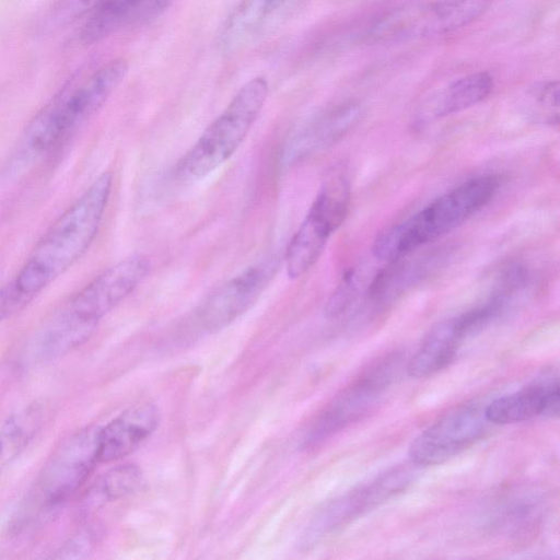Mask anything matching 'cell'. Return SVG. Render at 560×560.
<instances>
[{
  "mask_svg": "<svg viewBox=\"0 0 560 560\" xmlns=\"http://www.w3.org/2000/svg\"><path fill=\"white\" fill-rule=\"evenodd\" d=\"M110 172L98 175L60 214L16 275V285L33 299L74 265L93 243L109 200Z\"/></svg>",
  "mask_w": 560,
  "mask_h": 560,
  "instance_id": "6da1fadb",
  "label": "cell"
},
{
  "mask_svg": "<svg viewBox=\"0 0 560 560\" xmlns=\"http://www.w3.org/2000/svg\"><path fill=\"white\" fill-rule=\"evenodd\" d=\"M499 187L500 177L493 174L466 180L382 232L374 241L373 256L393 262L450 233L491 201Z\"/></svg>",
  "mask_w": 560,
  "mask_h": 560,
  "instance_id": "7a4b0ae2",
  "label": "cell"
},
{
  "mask_svg": "<svg viewBox=\"0 0 560 560\" xmlns=\"http://www.w3.org/2000/svg\"><path fill=\"white\" fill-rule=\"evenodd\" d=\"M126 72L124 60H113L85 81L60 92L25 128L14 151L12 166L25 167L50 151L105 103Z\"/></svg>",
  "mask_w": 560,
  "mask_h": 560,
  "instance_id": "3957f363",
  "label": "cell"
},
{
  "mask_svg": "<svg viewBox=\"0 0 560 560\" xmlns=\"http://www.w3.org/2000/svg\"><path fill=\"white\" fill-rule=\"evenodd\" d=\"M267 95L268 82L264 77L246 82L178 160L174 179L183 185L194 184L224 164L247 136Z\"/></svg>",
  "mask_w": 560,
  "mask_h": 560,
  "instance_id": "277c9868",
  "label": "cell"
},
{
  "mask_svg": "<svg viewBox=\"0 0 560 560\" xmlns=\"http://www.w3.org/2000/svg\"><path fill=\"white\" fill-rule=\"evenodd\" d=\"M400 365L399 352L384 354L368 365L318 415L304 438V447L322 444L373 410L392 386Z\"/></svg>",
  "mask_w": 560,
  "mask_h": 560,
  "instance_id": "5b68a950",
  "label": "cell"
},
{
  "mask_svg": "<svg viewBox=\"0 0 560 560\" xmlns=\"http://www.w3.org/2000/svg\"><path fill=\"white\" fill-rule=\"evenodd\" d=\"M350 203V186L342 174L322 186L284 255L290 279L305 275L318 260L330 235L343 223Z\"/></svg>",
  "mask_w": 560,
  "mask_h": 560,
  "instance_id": "8992f818",
  "label": "cell"
},
{
  "mask_svg": "<svg viewBox=\"0 0 560 560\" xmlns=\"http://www.w3.org/2000/svg\"><path fill=\"white\" fill-rule=\"evenodd\" d=\"M100 428H82L55 448L35 486V499L42 509L54 510L63 504L86 481L100 463Z\"/></svg>",
  "mask_w": 560,
  "mask_h": 560,
  "instance_id": "52a82bcc",
  "label": "cell"
},
{
  "mask_svg": "<svg viewBox=\"0 0 560 560\" xmlns=\"http://www.w3.org/2000/svg\"><path fill=\"white\" fill-rule=\"evenodd\" d=\"M489 5L490 0H441L397 9L375 23L369 37L388 42L447 34L479 19Z\"/></svg>",
  "mask_w": 560,
  "mask_h": 560,
  "instance_id": "ba28073f",
  "label": "cell"
},
{
  "mask_svg": "<svg viewBox=\"0 0 560 560\" xmlns=\"http://www.w3.org/2000/svg\"><path fill=\"white\" fill-rule=\"evenodd\" d=\"M415 479L409 465H397L373 480L331 499L320 506L307 524L302 545L312 546L362 514L406 490Z\"/></svg>",
  "mask_w": 560,
  "mask_h": 560,
  "instance_id": "9c48e42d",
  "label": "cell"
},
{
  "mask_svg": "<svg viewBox=\"0 0 560 560\" xmlns=\"http://www.w3.org/2000/svg\"><path fill=\"white\" fill-rule=\"evenodd\" d=\"M485 407L460 405L422 431L409 446L410 460L420 466L442 464L478 442L488 430Z\"/></svg>",
  "mask_w": 560,
  "mask_h": 560,
  "instance_id": "30bf717a",
  "label": "cell"
},
{
  "mask_svg": "<svg viewBox=\"0 0 560 560\" xmlns=\"http://www.w3.org/2000/svg\"><path fill=\"white\" fill-rule=\"evenodd\" d=\"M278 266L277 257L266 258L217 288L197 311L199 326L207 332H215L232 324L255 304Z\"/></svg>",
  "mask_w": 560,
  "mask_h": 560,
  "instance_id": "8fae6325",
  "label": "cell"
},
{
  "mask_svg": "<svg viewBox=\"0 0 560 560\" xmlns=\"http://www.w3.org/2000/svg\"><path fill=\"white\" fill-rule=\"evenodd\" d=\"M150 266L144 255L128 256L94 278L67 305L85 322L97 327L102 318L147 277Z\"/></svg>",
  "mask_w": 560,
  "mask_h": 560,
  "instance_id": "7c38bea8",
  "label": "cell"
},
{
  "mask_svg": "<svg viewBox=\"0 0 560 560\" xmlns=\"http://www.w3.org/2000/svg\"><path fill=\"white\" fill-rule=\"evenodd\" d=\"M160 410L141 404L125 410L100 428V463L124 458L140 446L158 428Z\"/></svg>",
  "mask_w": 560,
  "mask_h": 560,
  "instance_id": "4fadbf2b",
  "label": "cell"
},
{
  "mask_svg": "<svg viewBox=\"0 0 560 560\" xmlns=\"http://www.w3.org/2000/svg\"><path fill=\"white\" fill-rule=\"evenodd\" d=\"M95 329L65 304L34 332L26 347L27 360L44 363L58 359L85 342Z\"/></svg>",
  "mask_w": 560,
  "mask_h": 560,
  "instance_id": "5bb4252c",
  "label": "cell"
},
{
  "mask_svg": "<svg viewBox=\"0 0 560 560\" xmlns=\"http://www.w3.org/2000/svg\"><path fill=\"white\" fill-rule=\"evenodd\" d=\"M559 413L558 378L537 381L523 389L492 400L485 407L490 423L510 424L538 416L557 417Z\"/></svg>",
  "mask_w": 560,
  "mask_h": 560,
  "instance_id": "9a60e30c",
  "label": "cell"
},
{
  "mask_svg": "<svg viewBox=\"0 0 560 560\" xmlns=\"http://www.w3.org/2000/svg\"><path fill=\"white\" fill-rule=\"evenodd\" d=\"M363 117L359 103L349 101L324 112L296 136L289 159H303L326 149L346 136Z\"/></svg>",
  "mask_w": 560,
  "mask_h": 560,
  "instance_id": "2e32d148",
  "label": "cell"
},
{
  "mask_svg": "<svg viewBox=\"0 0 560 560\" xmlns=\"http://www.w3.org/2000/svg\"><path fill=\"white\" fill-rule=\"evenodd\" d=\"M288 4V0H241L222 26L219 47L228 54L237 51Z\"/></svg>",
  "mask_w": 560,
  "mask_h": 560,
  "instance_id": "e0dca14e",
  "label": "cell"
},
{
  "mask_svg": "<svg viewBox=\"0 0 560 560\" xmlns=\"http://www.w3.org/2000/svg\"><path fill=\"white\" fill-rule=\"evenodd\" d=\"M492 89L493 79L488 72L459 78L423 104L418 121L427 122L465 110L487 98Z\"/></svg>",
  "mask_w": 560,
  "mask_h": 560,
  "instance_id": "ac0fdd59",
  "label": "cell"
},
{
  "mask_svg": "<svg viewBox=\"0 0 560 560\" xmlns=\"http://www.w3.org/2000/svg\"><path fill=\"white\" fill-rule=\"evenodd\" d=\"M463 340L453 317L438 324L409 360L408 374L420 378L431 376L445 369L455 359Z\"/></svg>",
  "mask_w": 560,
  "mask_h": 560,
  "instance_id": "d6986e66",
  "label": "cell"
},
{
  "mask_svg": "<svg viewBox=\"0 0 560 560\" xmlns=\"http://www.w3.org/2000/svg\"><path fill=\"white\" fill-rule=\"evenodd\" d=\"M44 407L31 404L0 425V472L27 447L44 422Z\"/></svg>",
  "mask_w": 560,
  "mask_h": 560,
  "instance_id": "ffe728a7",
  "label": "cell"
},
{
  "mask_svg": "<svg viewBox=\"0 0 560 560\" xmlns=\"http://www.w3.org/2000/svg\"><path fill=\"white\" fill-rule=\"evenodd\" d=\"M142 0H98L82 31L85 43L97 42L132 20Z\"/></svg>",
  "mask_w": 560,
  "mask_h": 560,
  "instance_id": "44dd1931",
  "label": "cell"
},
{
  "mask_svg": "<svg viewBox=\"0 0 560 560\" xmlns=\"http://www.w3.org/2000/svg\"><path fill=\"white\" fill-rule=\"evenodd\" d=\"M142 474L136 465H119L104 474L93 486L88 502L100 505L133 493L141 483Z\"/></svg>",
  "mask_w": 560,
  "mask_h": 560,
  "instance_id": "7402d4cb",
  "label": "cell"
},
{
  "mask_svg": "<svg viewBox=\"0 0 560 560\" xmlns=\"http://www.w3.org/2000/svg\"><path fill=\"white\" fill-rule=\"evenodd\" d=\"M525 112L535 121L549 126L559 121V83L540 82L532 86L527 94Z\"/></svg>",
  "mask_w": 560,
  "mask_h": 560,
  "instance_id": "603a6c76",
  "label": "cell"
},
{
  "mask_svg": "<svg viewBox=\"0 0 560 560\" xmlns=\"http://www.w3.org/2000/svg\"><path fill=\"white\" fill-rule=\"evenodd\" d=\"M357 290L355 270H348L327 301L325 306L326 316L336 318L343 314L353 302Z\"/></svg>",
  "mask_w": 560,
  "mask_h": 560,
  "instance_id": "cb8c5ba5",
  "label": "cell"
},
{
  "mask_svg": "<svg viewBox=\"0 0 560 560\" xmlns=\"http://www.w3.org/2000/svg\"><path fill=\"white\" fill-rule=\"evenodd\" d=\"M32 296L24 293L14 280L0 288V323L20 312L31 301Z\"/></svg>",
  "mask_w": 560,
  "mask_h": 560,
  "instance_id": "d4e9b609",
  "label": "cell"
},
{
  "mask_svg": "<svg viewBox=\"0 0 560 560\" xmlns=\"http://www.w3.org/2000/svg\"><path fill=\"white\" fill-rule=\"evenodd\" d=\"M173 0H142L132 20L145 21L163 12Z\"/></svg>",
  "mask_w": 560,
  "mask_h": 560,
  "instance_id": "484cf974",
  "label": "cell"
},
{
  "mask_svg": "<svg viewBox=\"0 0 560 560\" xmlns=\"http://www.w3.org/2000/svg\"><path fill=\"white\" fill-rule=\"evenodd\" d=\"M288 1H289V2H292V1H294V0H288Z\"/></svg>",
  "mask_w": 560,
  "mask_h": 560,
  "instance_id": "4316f807",
  "label": "cell"
}]
</instances>
